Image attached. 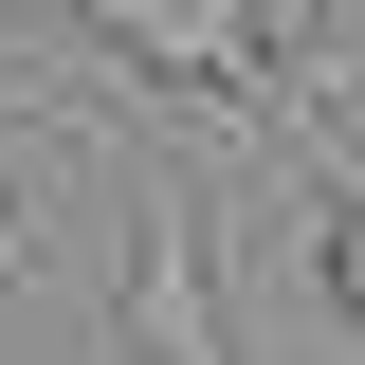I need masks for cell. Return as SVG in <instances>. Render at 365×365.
<instances>
[{
  "mask_svg": "<svg viewBox=\"0 0 365 365\" xmlns=\"http://www.w3.org/2000/svg\"><path fill=\"white\" fill-rule=\"evenodd\" d=\"M110 365H237V329H220V237H201V201H182L165 146L128 165V292H110Z\"/></svg>",
  "mask_w": 365,
  "mask_h": 365,
  "instance_id": "6da1fadb",
  "label": "cell"
},
{
  "mask_svg": "<svg viewBox=\"0 0 365 365\" xmlns=\"http://www.w3.org/2000/svg\"><path fill=\"white\" fill-rule=\"evenodd\" d=\"M91 19H110L146 73L220 91V110H256V91H274V0H91Z\"/></svg>",
  "mask_w": 365,
  "mask_h": 365,
  "instance_id": "7a4b0ae2",
  "label": "cell"
},
{
  "mask_svg": "<svg viewBox=\"0 0 365 365\" xmlns=\"http://www.w3.org/2000/svg\"><path fill=\"white\" fill-rule=\"evenodd\" d=\"M329 292H347V311H365V201H347V220H329Z\"/></svg>",
  "mask_w": 365,
  "mask_h": 365,
  "instance_id": "3957f363",
  "label": "cell"
},
{
  "mask_svg": "<svg viewBox=\"0 0 365 365\" xmlns=\"http://www.w3.org/2000/svg\"><path fill=\"white\" fill-rule=\"evenodd\" d=\"M0 274H37V220H19V165H0Z\"/></svg>",
  "mask_w": 365,
  "mask_h": 365,
  "instance_id": "277c9868",
  "label": "cell"
}]
</instances>
